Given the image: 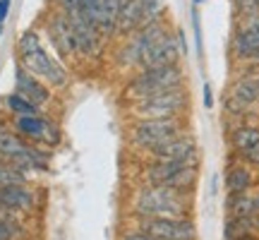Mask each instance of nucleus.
<instances>
[{
    "label": "nucleus",
    "mask_w": 259,
    "mask_h": 240,
    "mask_svg": "<svg viewBox=\"0 0 259 240\" xmlns=\"http://www.w3.org/2000/svg\"><path fill=\"white\" fill-rule=\"evenodd\" d=\"M10 185H27V176L0 158V187H10Z\"/></svg>",
    "instance_id": "obj_22"
},
{
    "label": "nucleus",
    "mask_w": 259,
    "mask_h": 240,
    "mask_svg": "<svg viewBox=\"0 0 259 240\" xmlns=\"http://www.w3.org/2000/svg\"><path fill=\"white\" fill-rule=\"evenodd\" d=\"M180 46H178L176 34H166V36L156 41L139 60V70H149V67H166V65H178L180 60Z\"/></svg>",
    "instance_id": "obj_13"
},
{
    "label": "nucleus",
    "mask_w": 259,
    "mask_h": 240,
    "mask_svg": "<svg viewBox=\"0 0 259 240\" xmlns=\"http://www.w3.org/2000/svg\"><path fill=\"white\" fill-rule=\"evenodd\" d=\"M144 185H158V187H176V190H190L197 185V166L190 164H168V161H149L142 173Z\"/></svg>",
    "instance_id": "obj_7"
},
{
    "label": "nucleus",
    "mask_w": 259,
    "mask_h": 240,
    "mask_svg": "<svg viewBox=\"0 0 259 240\" xmlns=\"http://www.w3.org/2000/svg\"><path fill=\"white\" fill-rule=\"evenodd\" d=\"M192 27H194V44H197V53L202 56L204 46H202V27H199V12L192 10Z\"/></svg>",
    "instance_id": "obj_25"
},
{
    "label": "nucleus",
    "mask_w": 259,
    "mask_h": 240,
    "mask_svg": "<svg viewBox=\"0 0 259 240\" xmlns=\"http://www.w3.org/2000/svg\"><path fill=\"white\" fill-rule=\"evenodd\" d=\"M233 53L242 60H259V22H250L233 36Z\"/></svg>",
    "instance_id": "obj_17"
},
{
    "label": "nucleus",
    "mask_w": 259,
    "mask_h": 240,
    "mask_svg": "<svg viewBox=\"0 0 259 240\" xmlns=\"http://www.w3.org/2000/svg\"><path fill=\"white\" fill-rule=\"evenodd\" d=\"M10 5H12V0H0V27H3V24H5V19H8Z\"/></svg>",
    "instance_id": "obj_29"
},
{
    "label": "nucleus",
    "mask_w": 259,
    "mask_h": 240,
    "mask_svg": "<svg viewBox=\"0 0 259 240\" xmlns=\"http://www.w3.org/2000/svg\"><path fill=\"white\" fill-rule=\"evenodd\" d=\"M194 3H202V0H194Z\"/></svg>",
    "instance_id": "obj_32"
},
{
    "label": "nucleus",
    "mask_w": 259,
    "mask_h": 240,
    "mask_svg": "<svg viewBox=\"0 0 259 240\" xmlns=\"http://www.w3.org/2000/svg\"><path fill=\"white\" fill-rule=\"evenodd\" d=\"M151 161H168V164H190V166H197L199 161V154H197V142H194L192 135H178L170 142L156 147L154 151H149Z\"/></svg>",
    "instance_id": "obj_11"
},
{
    "label": "nucleus",
    "mask_w": 259,
    "mask_h": 240,
    "mask_svg": "<svg viewBox=\"0 0 259 240\" xmlns=\"http://www.w3.org/2000/svg\"><path fill=\"white\" fill-rule=\"evenodd\" d=\"M166 34H170V31H168V27L163 24V19H158L154 24H147V27L132 31L127 36V41H125V46L118 51V65H120V67H139L142 56H144L156 41H161Z\"/></svg>",
    "instance_id": "obj_8"
},
{
    "label": "nucleus",
    "mask_w": 259,
    "mask_h": 240,
    "mask_svg": "<svg viewBox=\"0 0 259 240\" xmlns=\"http://www.w3.org/2000/svg\"><path fill=\"white\" fill-rule=\"evenodd\" d=\"M135 228L156 240H197V226L190 216L180 219H135Z\"/></svg>",
    "instance_id": "obj_9"
},
{
    "label": "nucleus",
    "mask_w": 259,
    "mask_h": 240,
    "mask_svg": "<svg viewBox=\"0 0 259 240\" xmlns=\"http://www.w3.org/2000/svg\"><path fill=\"white\" fill-rule=\"evenodd\" d=\"M3 101H5V108L12 113V118H29V115H41L38 106H34L31 101H27V99H24V96H19L17 92L8 94Z\"/></svg>",
    "instance_id": "obj_21"
},
{
    "label": "nucleus",
    "mask_w": 259,
    "mask_h": 240,
    "mask_svg": "<svg viewBox=\"0 0 259 240\" xmlns=\"http://www.w3.org/2000/svg\"><path fill=\"white\" fill-rule=\"evenodd\" d=\"M187 106V89L176 87L166 92L149 94L139 101H130V111L135 120H166V118H180Z\"/></svg>",
    "instance_id": "obj_4"
},
{
    "label": "nucleus",
    "mask_w": 259,
    "mask_h": 240,
    "mask_svg": "<svg viewBox=\"0 0 259 240\" xmlns=\"http://www.w3.org/2000/svg\"><path fill=\"white\" fill-rule=\"evenodd\" d=\"M252 171L250 166H245V164H233L228 168V173H226V190L228 194H242L247 192L252 187Z\"/></svg>",
    "instance_id": "obj_19"
},
{
    "label": "nucleus",
    "mask_w": 259,
    "mask_h": 240,
    "mask_svg": "<svg viewBox=\"0 0 259 240\" xmlns=\"http://www.w3.org/2000/svg\"><path fill=\"white\" fill-rule=\"evenodd\" d=\"M12 128L17 130V135L22 139H27L34 147H58L63 132L56 123L46 115H29V118H15Z\"/></svg>",
    "instance_id": "obj_10"
},
{
    "label": "nucleus",
    "mask_w": 259,
    "mask_h": 240,
    "mask_svg": "<svg viewBox=\"0 0 259 240\" xmlns=\"http://www.w3.org/2000/svg\"><path fill=\"white\" fill-rule=\"evenodd\" d=\"M46 31L51 44L56 46V51L60 56H74V36H72V27H70V19L65 12H53L46 22Z\"/></svg>",
    "instance_id": "obj_15"
},
{
    "label": "nucleus",
    "mask_w": 259,
    "mask_h": 240,
    "mask_svg": "<svg viewBox=\"0 0 259 240\" xmlns=\"http://www.w3.org/2000/svg\"><path fill=\"white\" fill-rule=\"evenodd\" d=\"M240 240H257L254 235H245V238H240Z\"/></svg>",
    "instance_id": "obj_31"
},
{
    "label": "nucleus",
    "mask_w": 259,
    "mask_h": 240,
    "mask_svg": "<svg viewBox=\"0 0 259 240\" xmlns=\"http://www.w3.org/2000/svg\"><path fill=\"white\" fill-rule=\"evenodd\" d=\"M0 158L8 161L12 166L27 173H46L51 168V154L44 151L41 147L29 144L27 139H22L17 135V130L12 128L10 123L0 120Z\"/></svg>",
    "instance_id": "obj_3"
},
{
    "label": "nucleus",
    "mask_w": 259,
    "mask_h": 240,
    "mask_svg": "<svg viewBox=\"0 0 259 240\" xmlns=\"http://www.w3.org/2000/svg\"><path fill=\"white\" fill-rule=\"evenodd\" d=\"M240 158L245 161V164H250V166H259V144L250 147L247 151H242Z\"/></svg>",
    "instance_id": "obj_26"
},
{
    "label": "nucleus",
    "mask_w": 259,
    "mask_h": 240,
    "mask_svg": "<svg viewBox=\"0 0 259 240\" xmlns=\"http://www.w3.org/2000/svg\"><path fill=\"white\" fill-rule=\"evenodd\" d=\"M122 0H96V12H94V29L101 38H108L115 34L118 15H120Z\"/></svg>",
    "instance_id": "obj_16"
},
{
    "label": "nucleus",
    "mask_w": 259,
    "mask_h": 240,
    "mask_svg": "<svg viewBox=\"0 0 259 240\" xmlns=\"http://www.w3.org/2000/svg\"><path fill=\"white\" fill-rule=\"evenodd\" d=\"M192 192L158 185H139L132 197V216L135 219H180L190 216Z\"/></svg>",
    "instance_id": "obj_1"
},
{
    "label": "nucleus",
    "mask_w": 259,
    "mask_h": 240,
    "mask_svg": "<svg viewBox=\"0 0 259 240\" xmlns=\"http://www.w3.org/2000/svg\"><path fill=\"white\" fill-rule=\"evenodd\" d=\"M15 92H17L19 96H24L27 101H31L34 106H38V108H41L44 103L51 101L48 84H44L38 77H34L29 70H24L19 63H17V67H15Z\"/></svg>",
    "instance_id": "obj_14"
},
{
    "label": "nucleus",
    "mask_w": 259,
    "mask_h": 240,
    "mask_svg": "<svg viewBox=\"0 0 259 240\" xmlns=\"http://www.w3.org/2000/svg\"><path fill=\"white\" fill-rule=\"evenodd\" d=\"M22 235L17 221H0V240H17Z\"/></svg>",
    "instance_id": "obj_23"
},
{
    "label": "nucleus",
    "mask_w": 259,
    "mask_h": 240,
    "mask_svg": "<svg viewBox=\"0 0 259 240\" xmlns=\"http://www.w3.org/2000/svg\"><path fill=\"white\" fill-rule=\"evenodd\" d=\"M259 144V128L257 125H240L231 132V147L238 151L240 156L242 151H247L250 147Z\"/></svg>",
    "instance_id": "obj_20"
},
{
    "label": "nucleus",
    "mask_w": 259,
    "mask_h": 240,
    "mask_svg": "<svg viewBox=\"0 0 259 240\" xmlns=\"http://www.w3.org/2000/svg\"><path fill=\"white\" fill-rule=\"evenodd\" d=\"M77 12L87 17L94 24V12H96V0H77Z\"/></svg>",
    "instance_id": "obj_24"
},
{
    "label": "nucleus",
    "mask_w": 259,
    "mask_h": 240,
    "mask_svg": "<svg viewBox=\"0 0 259 240\" xmlns=\"http://www.w3.org/2000/svg\"><path fill=\"white\" fill-rule=\"evenodd\" d=\"M0 34H3V27H0Z\"/></svg>",
    "instance_id": "obj_33"
},
{
    "label": "nucleus",
    "mask_w": 259,
    "mask_h": 240,
    "mask_svg": "<svg viewBox=\"0 0 259 240\" xmlns=\"http://www.w3.org/2000/svg\"><path fill=\"white\" fill-rule=\"evenodd\" d=\"M185 132V120L166 118V120H135L130 128V139L139 151H154L156 147L170 142L173 137Z\"/></svg>",
    "instance_id": "obj_6"
},
{
    "label": "nucleus",
    "mask_w": 259,
    "mask_h": 240,
    "mask_svg": "<svg viewBox=\"0 0 259 240\" xmlns=\"http://www.w3.org/2000/svg\"><path fill=\"white\" fill-rule=\"evenodd\" d=\"M204 106H206V108H211V106H213V99H211V87H209L206 82H204Z\"/></svg>",
    "instance_id": "obj_30"
},
{
    "label": "nucleus",
    "mask_w": 259,
    "mask_h": 240,
    "mask_svg": "<svg viewBox=\"0 0 259 240\" xmlns=\"http://www.w3.org/2000/svg\"><path fill=\"white\" fill-rule=\"evenodd\" d=\"M56 5L60 12H65V15H72V12H77V0H56Z\"/></svg>",
    "instance_id": "obj_27"
},
{
    "label": "nucleus",
    "mask_w": 259,
    "mask_h": 240,
    "mask_svg": "<svg viewBox=\"0 0 259 240\" xmlns=\"http://www.w3.org/2000/svg\"><path fill=\"white\" fill-rule=\"evenodd\" d=\"M228 96L235 99V101H240L245 108H250L252 103L259 101V74H245V77H238V79L233 82Z\"/></svg>",
    "instance_id": "obj_18"
},
{
    "label": "nucleus",
    "mask_w": 259,
    "mask_h": 240,
    "mask_svg": "<svg viewBox=\"0 0 259 240\" xmlns=\"http://www.w3.org/2000/svg\"><path fill=\"white\" fill-rule=\"evenodd\" d=\"M185 84V72L180 65H166V67H149V70H139L125 87V96L130 101H139L149 94L166 92V89H176Z\"/></svg>",
    "instance_id": "obj_5"
},
{
    "label": "nucleus",
    "mask_w": 259,
    "mask_h": 240,
    "mask_svg": "<svg viewBox=\"0 0 259 240\" xmlns=\"http://www.w3.org/2000/svg\"><path fill=\"white\" fill-rule=\"evenodd\" d=\"M17 53H19V65L29 70V72L38 77L48 87H65L67 84V70L63 63H58L53 56H48L41 36L36 31H24L17 41Z\"/></svg>",
    "instance_id": "obj_2"
},
{
    "label": "nucleus",
    "mask_w": 259,
    "mask_h": 240,
    "mask_svg": "<svg viewBox=\"0 0 259 240\" xmlns=\"http://www.w3.org/2000/svg\"><path fill=\"white\" fill-rule=\"evenodd\" d=\"M120 240H156V238H151V235H147V233L137 231V228H132V231L122 233V235H120Z\"/></svg>",
    "instance_id": "obj_28"
},
{
    "label": "nucleus",
    "mask_w": 259,
    "mask_h": 240,
    "mask_svg": "<svg viewBox=\"0 0 259 240\" xmlns=\"http://www.w3.org/2000/svg\"><path fill=\"white\" fill-rule=\"evenodd\" d=\"M67 19H70L72 36H74V56H84V58L96 56V53H99L101 36H99V31L94 29V24L87 17H82L79 12L67 15Z\"/></svg>",
    "instance_id": "obj_12"
}]
</instances>
